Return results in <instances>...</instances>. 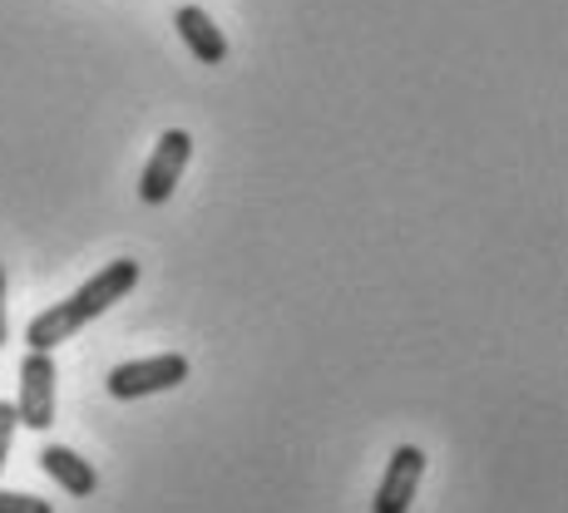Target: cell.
<instances>
[{
  "instance_id": "1",
  "label": "cell",
  "mask_w": 568,
  "mask_h": 513,
  "mask_svg": "<svg viewBox=\"0 0 568 513\" xmlns=\"http://www.w3.org/2000/svg\"><path fill=\"white\" fill-rule=\"evenodd\" d=\"M134 287H139V261H129V257L109 261V267L94 271L80 291H70L64 301H50V311H40L36 321L26 326L30 351H54L60 341H74V336H80L94 316H104L114 301H124Z\"/></svg>"
},
{
  "instance_id": "2",
  "label": "cell",
  "mask_w": 568,
  "mask_h": 513,
  "mask_svg": "<svg viewBox=\"0 0 568 513\" xmlns=\"http://www.w3.org/2000/svg\"><path fill=\"white\" fill-rule=\"evenodd\" d=\"M189 380V356H149V360H124V366L109 370L104 390L114 400H144V396H163V390L183 386Z\"/></svg>"
},
{
  "instance_id": "3",
  "label": "cell",
  "mask_w": 568,
  "mask_h": 513,
  "mask_svg": "<svg viewBox=\"0 0 568 513\" xmlns=\"http://www.w3.org/2000/svg\"><path fill=\"white\" fill-rule=\"evenodd\" d=\"M189 158H193V138L183 134V129H169V134L159 138L154 158L144 163V173H139V198L149 207L169 203L173 188H179V178H183V168H189Z\"/></svg>"
},
{
  "instance_id": "4",
  "label": "cell",
  "mask_w": 568,
  "mask_h": 513,
  "mask_svg": "<svg viewBox=\"0 0 568 513\" xmlns=\"http://www.w3.org/2000/svg\"><path fill=\"white\" fill-rule=\"evenodd\" d=\"M54 360L50 351H30L20 360V400H16V420L26 430H50L54 424Z\"/></svg>"
},
{
  "instance_id": "5",
  "label": "cell",
  "mask_w": 568,
  "mask_h": 513,
  "mask_svg": "<svg viewBox=\"0 0 568 513\" xmlns=\"http://www.w3.org/2000/svg\"><path fill=\"white\" fill-rule=\"evenodd\" d=\"M420 474H425L420 444H396V450H390V464H386V479L376 484V499H371V513H410Z\"/></svg>"
},
{
  "instance_id": "6",
  "label": "cell",
  "mask_w": 568,
  "mask_h": 513,
  "mask_svg": "<svg viewBox=\"0 0 568 513\" xmlns=\"http://www.w3.org/2000/svg\"><path fill=\"white\" fill-rule=\"evenodd\" d=\"M173 30H179L183 45L193 50V60H203V64H223L227 60V35L207 20L203 6H179L173 10Z\"/></svg>"
},
{
  "instance_id": "7",
  "label": "cell",
  "mask_w": 568,
  "mask_h": 513,
  "mask_svg": "<svg viewBox=\"0 0 568 513\" xmlns=\"http://www.w3.org/2000/svg\"><path fill=\"white\" fill-rule=\"evenodd\" d=\"M40 469H45L54 484H60L64 494H74V499H90L94 489H100V474H94V464L80 460L70 444H45V450H40Z\"/></svg>"
},
{
  "instance_id": "8",
  "label": "cell",
  "mask_w": 568,
  "mask_h": 513,
  "mask_svg": "<svg viewBox=\"0 0 568 513\" xmlns=\"http://www.w3.org/2000/svg\"><path fill=\"white\" fill-rule=\"evenodd\" d=\"M16 430H20L16 406H10V400H0V474H6V460H10V444H16Z\"/></svg>"
},
{
  "instance_id": "9",
  "label": "cell",
  "mask_w": 568,
  "mask_h": 513,
  "mask_svg": "<svg viewBox=\"0 0 568 513\" xmlns=\"http://www.w3.org/2000/svg\"><path fill=\"white\" fill-rule=\"evenodd\" d=\"M0 513H50V499H36V494H6V489H0Z\"/></svg>"
},
{
  "instance_id": "10",
  "label": "cell",
  "mask_w": 568,
  "mask_h": 513,
  "mask_svg": "<svg viewBox=\"0 0 568 513\" xmlns=\"http://www.w3.org/2000/svg\"><path fill=\"white\" fill-rule=\"evenodd\" d=\"M10 336V316H6V261H0V346Z\"/></svg>"
}]
</instances>
